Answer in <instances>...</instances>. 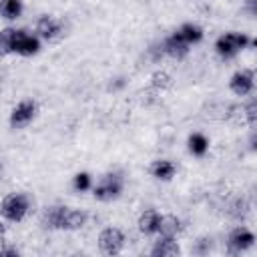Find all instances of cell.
<instances>
[{"mask_svg":"<svg viewBox=\"0 0 257 257\" xmlns=\"http://www.w3.org/2000/svg\"><path fill=\"white\" fill-rule=\"evenodd\" d=\"M28 209H30V199L24 193H10L0 203V215L12 223L22 221L26 217Z\"/></svg>","mask_w":257,"mask_h":257,"instance_id":"6da1fadb","label":"cell"},{"mask_svg":"<svg viewBox=\"0 0 257 257\" xmlns=\"http://www.w3.org/2000/svg\"><path fill=\"white\" fill-rule=\"evenodd\" d=\"M120 191H122V177L118 173H106L94 185L92 195L98 201H112L120 195Z\"/></svg>","mask_w":257,"mask_h":257,"instance_id":"7a4b0ae2","label":"cell"},{"mask_svg":"<svg viewBox=\"0 0 257 257\" xmlns=\"http://www.w3.org/2000/svg\"><path fill=\"white\" fill-rule=\"evenodd\" d=\"M249 42H251V40H249L247 34H243V32H229V34H223V36L217 38L215 48H217V52H219L223 58H231V56H235L239 50H243Z\"/></svg>","mask_w":257,"mask_h":257,"instance_id":"3957f363","label":"cell"},{"mask_svg":"<svg viewBox=\"0 0 257 257\" xmlns=\"http://www.w3.org/2000/svg\"><path fill=\"white\" fill-rule=\"evenodd\" d=\"M98 247L104 255H118L124 247V235L116 227H108L98 235Z\"/></svg>","mask_w":257,"mask_h":257,"instance_id":"277c9868","label":"cell"},{"mask_svg":"<svg viewBox=\"0 0 257 257\" xmlns=\"http://www.w3.org/2000/svg\"><path fill=\"white\" fill-rule=\"evenodd\" d=\"M40 48V42L36 36L28 34L26 30H14L12 36V52H18L22 56H32Z\"/></svg>","mask_w":257,"mask_h":257,"instance_id":"5b68a950","label":"cell"},{"mask_svg":"<svg viewBox=\"0 0 257 257\" xmlns=\"http://www.w3.org/2000/svg\"><path fill=\"white\" fill-rule=\"evenodd\" d=\"M255 243V235L247 229V227H237L229 233V239H227V247H229V253L237 255L245 249H249L251 245Z\"/></svg>","mask_w":257,"mask_h":257,"instance_id":"8992f818","label":"cell"},{"mask_svg":"<svg viewBox=\"0 0 257 257\" xmlns=\"http://www.w3.org/2000/svg\"><path fill=\"white\" fill-rule=\"evenodd\" d=\"M36 114V102L34 100H22L20 104H16L10 112V124L14 128H22L26 126Z\"/></svg>","mask_w":257,"mask_h":257,"instance_id":"52a82bcc","label":"cell"},{"mask_svg":"<svg viewBox=\"0 0 257 257\" xmlns=\"http://www.w3.org/2000/svg\"><path fill=\"white\" fill-rule=\"evenodd\" d=\"M86 219H88V215H86L84 211L62 207V213H60V221H58V229H68V231L80 229V227L86 223Z\"/></svg>","mask_w":257,"mask_h":257,"instance_id":"ba28073f","label":"cell"},{"mask_svg":"<svg viewBox=\"0 0 257 257\" xmlns=\"http://www.w3.org/2000/svg\"><path fill=\"white\" fill-rule=\"evenodd\" d=\"M229 88H231L235 94H239V96L249 94V92L253 90V70L245 68V70L235 72V74L231 76V80H229Z\"/></svg>","mask_w":257,"mask_h":257,"instance_id":"9c48e42d","label":"cell"},{"mask_svg":"<svg viewBox=\"0 0 257 257\" xmlns=\"http://www.w3.org/2000/svg\"><path fill=\"white\" fill-rule=\"evenodd\" d=\"M161 44H163L165 54H169V56H173V58H183V56L189 52V44H187L185 40H181L177 32L171 34V36H167Z\"/></svg>","mask_w":257,"mask_h":257,"instance_id":"30bf717a","label":"cell"},{"mask_svg":"<svg viewBox=\"0 0 257 257\" xmlns=\"http://www.w3.org/2000/svg\"><path fill=\"white\" fill-rule=\"evenodd\" d=\"M36 32H38V36H42V38H46V40H52V38H56L58 32H60V22L54 20L52 16H42V18H38V22H36Z\"/></svg>","mask_w":257,"mask_h":257,"instance_id":"8fae6325","label":"cell"},{"mask_svg":"<svg viewBox=\"0 0 257 257\" xmlns=\"http://www.w3.org/2000/svg\"><path fill=\"white\" fill-rule=\"evenodd\" d=\"M179 243L175 241V237H161L157 241V245L151 249V255L155 257H173V255H179Z\"/></svg>","mask_w":257,"mask_h":257,"instance_id":"7c38bea8","label":"cell"},{"mask_svg":"<svg viewBox=\"0 0 257 257\" xmlns=\"http://www.w3.org/2000/svg\"><path fill=\"white\" fill-rule=\"evenodd\" d=\"M181 221L175 215H165L159 219V227L157 233H161V237H177L181 233Z\"/></svg>","mask_w":257,"mask_h":257,"instance_id":"4fadbf2b","label":"cell"},{"mask_svg":"<svg viewBox=\"0 0 257 257\" xmlns=\"http://www.w3.org/2000/svg\"><path fill=\"white\" fill-rule=\"evenodd\" d=\"M159 219H161V215H159L155 209L145 211V213L139 217V231H141L143 235H153V233H157Z\"/></svg>","mask_w":257,"mask_h":257,"instance_id":"5bb4252c","label":"cell"},{"mask_svg":"<svg viewBox=\"0 0 257 257\" xmlns=\"http://www.w3.org/2000/svg\"><path fill=\"white\" fill-rule=\"evenodd\" d=\"M175 171H177L175 165L171 161H167V159H159V161H155L151 165V175L155 179H161V181H169L175 175Z\"/></svg>","mask_w":257,"mask_h":257,"instance_id":"9a60e30c","label":"cell"},{"mask_svg":"<svg viewBox=\"0 0 257 257\" xmlns=\"http://www.w3.org/2000/svg\"><path fill=\"white\" fill-rule=\"evenodd\" d=\"M177 34H179V38L185 40L187 44H193V42H199V40L203 38V28L197 26V24H193V22H187V24H183V26L177 30Z\"/></svg>","mask_w":257,"mask_h":257,"instance_id":"2e32d148","label":"cell"},{"mask_svg":"<svg viewBox=\"0 0 257 257\" xmlns=\"http://www.w3.org/2000/svg\"><path fill=\"white\" fill-rule=\"evenodd\" d=\"M187 143H189L191 155H195V157H203V155L207 153V149H209V141H207V137L201 135V133H193Z\"/></svg>","mask_w":257,"mask_h":257,"instance_id":"e0dca14e","label":"cell"},{"mask_svg":"<svg viewBox=\"0 0 257 257\" xmlns=\"http://www.w3.org/2000/svg\"><path fill=\"white\" fill-rule=\"evenodd\" d=\"M60 213H62V205L46 207V211L42 213V227H46V229H58Z\"/></svg>","mask_w":257,"mask_h":257,"instance_id":"ac0fdd59","label":"cell"},{"mask_svg":"<svg viewBox=\"0 0 257 257\" xmlns=\"http://www.w3.org/2000/svg\"><path fill=\"white\" fill-rule=\"evenodd\" d=\"M22 12V0H0V14L8 20L18 18Z\"/></svg>","mask_w":257,"mask_h":257,"instance_id":"d6986e66","label":"cell"},{"mask_svg":"<svg viewBox=\"0 0 257 257\" xmlns=\"http://www.w3.org/2000/svg\"><path fill=\"white\" fill-rule=\"evenodd\" d=\"M12 36H14V28L0 30V56L12 52Z\"/></svg>","mask_w":257,"mask_h":257,"instance_id":"ffe728a7","label":"cell"},{"mask_svg":"<svg viewBox=\"0 0 257 257\" xmlns=\"http://www.w3.org/2000/svg\"><path fill=\"white\" fill-rule=\"evenodd\" d=\"M151 84H153V88H157V90L169 88V86H171V76H169L167 72H155V74L151 76Z\"/></svg>","mask_w":257,"mask_h":257,"instance_id":"44dd1931","label":"cell"},{"mask_svg":"<svg viewBox=\"0 0 257 257\" xmlns=\"http://www.w3.org/2000/svg\"><path fill=\"white\" fill-rule=\"evenodd\" d=\"M247 211H249V205H247V201L245 199H239V201H235L233 205H231V217H235V219H243L245 215H247Z\"/></svg>","mask_w":257,"mask_h":257,"instance_id":"7402d4cb","label":"cell"},{"mask_svg":"<svg viewBox=\"0 0 257 257\" xmlns=\"http://www.w3.org/2000/svg\"><path fill=\"white\" fill-rule=\"evenodd\" d=\"M72 187H74V191H80V193L90 189V175L88 173H78L72 181Z\"/></svg>","mask_w":257,"mask_h":257,"instance_id":"603a6c76","label":"cell"},{"mask_svg":"<svg viewBox=\"0 0 257 257\" xmlns=\"http://www.w3.org/2000/svg\"><path fill=\"white\" fill-rule=\"evenodd\" d=\"M243 116H245V120L253 126L255 124V120H257V102L255 100H251L245 108H243Z\"/></svg>","mask_w":257,"mask_h":257,"instance_id":"cb8c5ba5","label":"cell"},{"mask_svg":"<svg viewBox=\"0 0 257 257\" xmlns=\"http://www.w3.org/2000/svg\"><path fill=\"white\" fill-rule=\"evenodd\" d=\"M149 54H151V58H153L155 62H159V60L163 58V54H165V50H163V44H161V42L153 44V46L149 48Z\"/></svg>","mask_w":257,"mask_h":257,"instance_id":"d4e9b609","label":"cell"},{"mask_svg":"<svg viewBox=\"0 0 257 257\" xmlns=\"http://www.w3.org/2000/svg\"><path fill=\"white\" fill-rule=\"evenodd\" d=\"M4 255H18V249H12V247H0V257Z\"/></svg>","mask_w":257,"mask_h":257,"instance_id":"484cf974","label":"cell"},{"mask_svg":"<svg viewBox=\"0 0 257 257\" xmlns=\"http://www.w3.org/2000/svg\"><path fill=\"white\" fill-rule=\"evenodd\" d=\"M211 239H199V247H195V253H205L207 249H205V245L209 243Z\"/></svg>","mask_w":257,"mask_h":257,"instance_id":"4316f807","label":"cell"},{"mask_svg":"<svg viewBox=\"0 0 257 257\" xmlns=\"http://www.w3.org/2000/svg\"><path fill=\"white\" fill-rule=\"evenodd\" d=\"M4 235H6V229H4V225L0 223V247L4 245Z\"/></svg>","mask_w":257,"mask_h":257,"instance_id":"83f0119b","label":"cell"},{"mask_svg":"<svg viewBox=\"0 0 257 257\" xmlns=\"http://www.w3.org/2000/svg\"><path fill=\"white\" fill-rule=\"evenodd\" d=\"M0 175H2V167H0Z\"/></svg>","mask_w":257,"mask_h":257,"instance_id":"f1b7e54d","label":"cell"}]
</instances>
